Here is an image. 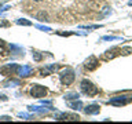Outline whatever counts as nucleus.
Wrapping results in <instances>:
<instances>
[{"instance_id":"obj_1","label":"nucleus","mask_w":132,"mask_h":124,"mask_svg":"<svg viewBox=\"0 0 132 124\" xmlns=\"http://www.w3.org/2000/svg\"><path fill=\"white\" fill-rule=\"evenodd\" d=\"M81 91L87 95H96L98 94L96 86H94V83H91L89 80H82L81 81Z\"/></svg>"},{"instance_id":"obj_2","label":"nucleus","mask_w":132,"mask_h":124,"mask_svg":"<svg viewBox=\"0 0 132 124\" xmlns=\"http://www.w3.org/2000/svg\"><path fill=\"white\" fill-rule=\"evenodd\" d=\"M74 80V72H73V69H65L63 72H61V83L62 84H65V86H69V84H72Z\"/></svg>"},{"instance_id":"obj_3","label":"nucleus","mask_w":132,"mask_h":124,"mask_svg":"<svg viewBox=\"0 0 132 124\" xmlns=\"http://www.w3.org/2000/svg\"><path fill=\"white\" fill-rule=\"evenodd\" d=\"M30 94H32V97H35V98L45 97V95H47V88L43 86H40V84H35L30 90Z\"/></svg>"},{"instance_id":"obj_4","label":"nucleus","mask_w":132,"mask_h":124,"mask_svg":"<svg viewBox=\"0 0 132 124\" xmlns=\"http://www.w3.org/2000/svg\"><path fill=\"white\" fill-rule=\"evenodd\" d=\"M18 68L19 66L18 65H15V64H10V65H4L0 68V73L2 74H12V73H15V72H18Z\"/></svg>"},{"instance_id":"obj_5","label":"nucleus","mask_w":132,"mask_h":124,"mask_svg":"<svg viewBox=\"0 0 132 124\" xmlns=\"http://www.w3.org/2000/svg\"><path fill=\"white\" fill-rule=\"evenodd\" d=\"M85 69H88V70H94V69H96V66H98V61H96V58L95 57H89L88 59L85 61Z\"/></svg>"},{"instance_id":"obj_6","label":"nucleus","mask_w":132,"mask_h":124,"mask_svg":"<svg viewBox=\"0 0 132 124\" xmlns=\"http://www.w3.org/2000/svg\"><path fill=\"white\" fill-rule=\"evenodd\" d=\"M32 72H33V70H32L30 66H19V68H18V74L21 77H26Z\"/></svg>"},{"instance_id":"obj_7","label":"nucleus","mask_w":132,"mask_h":124,"mask_svg":"<svg viewBox=\"0 0 132 124\" xmlns=\"http://www.w3.org/2000/svg\"><path fill=\"white\" fill-rule=\"evenodd\" d=\"M78 119H80V117H78L77 114H61L58 120H66V121H76V120H78Z\"/></svg>"},{"instance_id":"obj_8","label":"nucleus","mask_w":132,"mask_h":124,"mask_svg":"<svg viewBox=\"0 0 132 124\" xmlns=\"http://www.w3.org/2000/svg\"><path fill=\"white\" fill-rule=\"evenodd\" d=\"M98 112H99V106H96V105H91L88 107H85V113L87 114H96Z\"/></svg>"},{"instance_id":"obj_9","label":"nucleus","mask_w":132,"mask_h":124,"mask_svg":"<svg viewBox=\"0 0 132 124\" xmlns=\"http://www.w3.org/2000/svg\"><path fill=\"white\" fill-rule=\"evenodd\" d=\"M110 103H113V105H118V106H121V105H125L127 103V99H111Z\"/></svg>"},{"instance_id":"obj_10","label":"nucleus","mask_w":132,"mask_h":124,"mask_svg":"<svg viewBox=\"0 0 132 124\" xmlns=\"http://www.w3.org/2000/svg\"><path fill=\"white\" fill-rule=\"evenodd\" d=\"M37 19H40V21H48L47 14H45V12H43V11H40L39 14H37Z\"/></svg>"},{"instance_id":"obj_11","label":"nucleus","mask_w":132,"mask_h":124,"mask_svg":"<svg viewBox=\"0 0 132 124\" xmlns=\"http://www.w3.org/2000/svg\"><path fill=\"white\" fill-rule=\"evenodd\" d=\"M69 106L72 109H81V103L80 102H69Z\"/></svg>"},{"instance_id":"obj_12","label":"nucleus","mask_w":132,"mask_h":124,"mask_svg":"<svg viewBox=\"0 0 132 124\" xmlns=\"http://www.w3.org/2000/svg\"><path fill=\"white\" fill-rule=\"evenodd\" d=\"M16 24H18V25H25V26H30V25H32L30 21H26V19H18V21H16Z\"/></svg>"},{"instance_id":"obj_13","label":"nucleus","mask_w":132,"mask_h":124,"mask_svg":"<svg viewBox=\"0 0 132 124\" xmlns=\"http://www.w3.org/2000/svg\"><path fill=\"white\" fill-rule=\"evenodd\" d=\"M65 98H66V99H77V98H78V94H74V92H72V94L65 95Z\"/></svg>"},{"instance_id":"obj_14","label":"nucleus","mask_w":132,"mask_h":124,"mask_svg":"<svg viewBox=\"0 0 132 124\" xmlns=\"http://www.w3.org/2000/svg\"><path fill=\"white\" fill-rule=\"evenodd\" d=\"M33 58H35V61L39 62V61L41 59V55H40V54L37 52V51H35V52H33Z\"/></svg>"},{"instance_id":"obj_15","label":"nucleus","mask_w":132,"mask_h":124,"mask_svg":"<svg viewBox=\"0 0 132 124\" xmlns=\"http://www.w3.org/2000/svg\"><path fill=\"white\" fill-rule=\"evenodd\" d=\"M0 120H10V117H7V116H3V117H0Z\"/></svg>"},{"instance_id":"obj_16","label":"nucleus","mask_w":132,"mask_h":124,"mask_svg":"<svg viewBox=\"0 0 132 124\" xmlns=\"http://www.w3.org/2000/svg\"><path fill=\"white\" fill-rule=\"evenodd\" d=\"M35 2H43V0H35Z\"/></svg>"}]
</instances>
